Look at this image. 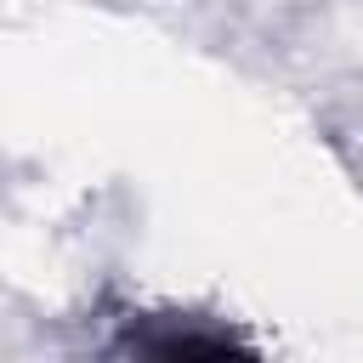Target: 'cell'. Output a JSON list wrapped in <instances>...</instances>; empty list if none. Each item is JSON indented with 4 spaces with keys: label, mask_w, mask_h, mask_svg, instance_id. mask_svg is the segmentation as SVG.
<instances>
[{
    "label": "cell",
    "mask_w": 363,
    "mask_h": 363,
    "mask_svg": "<svg viewBox=\"0 0 363 363\" xmlns=\"http://www.w3.org/2000/svg\"><path fill=\"white\" fill-rule=\"evenodd\" d=\"M113 352H136V357H221V352H250V340H238L233 329H199L193 318L182 323L176 312H164V318H142V323H130L119 340H113Z\"/></svg>",
    "instance_id": "6da1fadb"
}]
</instances>
